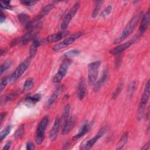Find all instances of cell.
<instances>
[{
	"instance_id": "6da1fadb",
	"label": "cell",
	"mask_w": 150,
	"mask_h": 150,
	"mask_svg": "<svg viewBox=\"0 0 150 150\" xmlns=\"http://www.w3.org/2000/svg\"><path fill=\"white\" fill-rule=\"evenodd\" d=\"M142 16V12H140L137 14H136L135 15H134L128 22L126 26L125 27L122 32L121 33V34L118 36V37H117L115 39L114 43L118 44L121 43L123 40H124L133 31V30L134 29V28L137 25V23L138 22L139 20L140 19Z\"/></svg>"
},
{
	"instance_id": "7a4b0ae2",
	"label": "cell",
	"mask_w": 150,
	"mask_h": 150,
	"mask_svg": "<svg viewBox=\"0 0 150 150\" xmlns=\"http://www.w3.org/2000/svg\"><path fill=\"white\" fill-rule=\"evenodd\" d=\"M71 60L70 59L66 58L61 63L57 73L53 78V82L54 84H57L61 81L63 78L66 76L67 70L71 65Z\"/></svg>"
},
{
	"instance_id": "3957f363",
	"label": "cell",
	"mask_w": 150,
	"mask_h": 150,
	"mask_svg": "<svg viewBox=\"0 0 150 150\" xmlns=\"http://www.w3.org/2000/svg\"><path fill=\"white\" fill-rule=\"evenodd\" d=\"M49 121V118L47 116H45L40 121L36 132L35 141L37 144H41L44 139L45 135V130L46 129L47 124Z\"/></svg>"
},
{
	"instance_id": "277c9868",
	"label": "cell",
	"mask_w": 150,
	"mask_h": 150,
	"mask_svg": "<svg viewBox=\"0 0 150 150\" xmlns=\"http://www.w3.org/2000/svg\"><path fill=\"white\" fill-rule=\"evenodd\" d=\"M149 98V80H148L145 84L144 91L141 97L138 110V118H141L144 114L145 108L147 104Z\"/></svg>"
},
{
	"instance_id": "5b68a950",
	"label": "cell",
	"mask_w": 150,
	"mask_h": 150,
	"mask_svg": "<svg viewBox=\"0 0 150 150\" xmlns=\"http://www.w3.org/2000/svg\"><path fill=\"white\" fill-rule=\"evenodd\" d=\"M100 64L101 62L100 60L92 62L88 64V81L90 84H93L96 81L98 77V70Z\"/></svg>"
},
{
	"instance_id": "8992f818",
	"label": "cell",
	"mask_w": 150,
	"mask_h": 150,
	"mask_svg": "<svg viewBox=\"0 0 150 150\" xmlns=\"http://www.w3.org/2000/svg\"><path fill=\"white\" fill-rule=\"evenodd\" d=\"M80 2H77L69 10V11L65 15V16H64V18L61 22V24H60L61 29L64 30L67 28L70 22L71 21L72 18L75 16V15L76 14L79 8H80Z\"/></svg>"
},
{
	"instance_id": "52a82bcc",
	"label": "cell",
	"mask_w": 150,
	"mask_h": 150,
	"mask_svg": "<svg viewBox=\"0 0 150 150\" xmlns=\"http://www.w3.org/2000/svg\"><path fill=\"white\" fill-rule=\"evenodd\" d=\"M83 35L82 32H78L74 34H72L69 37L66 38L64 40L62 41L61 42L56 44L54 46L53 49L54 51H58L63 48L66 47L69 45L72 44L74 41H76L77 39L81 37Z\"/></svg>"
},
{
	"instance_id": "ba28073f",
	"label": "cell",
	"mask_w": 150,
	"mask_h": 150,
	"mask_svg": "<svg viewBox=\"0 0 150 150\" xmlns=\"http://www.w3.org/2000/svg\"><path fill=\"white\" fill-rule=\"evenodd\" d=\"M108 128L107 126H104L103 127H102L98 131V132L96 134V135L93 137L92 138H91L90 139H89L84 145L83 147L81 148L83 149H90L95 144L96 142L97 141L98 139H99L100 138H101L107 131Z\"/></svg>"
},
{
	"instance_id": "9c48e42d",
	"label": "cell",
	"mask_w": 150,
	"mask_h": 150,
	"mask_svg": "<svg viewBox=\"0 0 150 150\" xmlns=\"http://www.w3.org/2000/svg\"><path fill=\"white\" fill-rule=\"evenodd\" d=\"M135 42V38H132V39L127 41V42H125L121 45H120L115 47L112 49L110 50V53L117 55L120 53H122L124 50H125L127 49H128L130 46H131L134 42Z\"/></svg>"
},
{
	"instance_id": "30bf717a",
	"label": "cell",
	"mask_w": 150,
	"mask_h": 150,
	"mask_svg": "<svg viewBox=\"0 0 150 150\" xmlns=\"http://www.w3.org/2000/svg\"><path fill=\"white\" fill-rule=\"evenodd\" d=\"M27 67H28V65L26 63H21L19 66L17 67L15 70L11 74V76L9 77V80L12 83H13L15 81H16L25 71L26 69H27Z\"/></svg>"
},
{
	"instance_id": "8fae6325",
	"label": "cell",
	"mask_w": 150,
	"mask_h": 150,
	"mask_svg": "<svg viewBox=\"0 0 150 150\" xmlns=\"http://www.w3.org/2000/svg\"><path fill=\"white\" fill-rule=\"evenodd\" d=\"M76 122V118L72 116L67 119V120L64 123V126L62 131L63 135H67L71 132L72 129L74 128Z\"/></svg>"
},
{
	"instance_id": "7c38bea8",
	"label": "cell",
	"mask_w": 150,
	"mask_h": 150,
	"mask_svg": "<svg viewBox=\"0 0 150 150\" xmlns=\"http://www.w3.org/2000/svg\"><path fill=\"white\" fill-rule=\"evenodd\" d=\"M64 32H58L57 33L52 34L48 36H47L46 38L42 40L41 43L43 45L49 44L53 42H56L61 40L64 36Z\"/></svg>"
},
{
	"instance_id": "4fadbf2b",
	"label": "cell",
	"mask_w": 150,
	"mask_h": 150,
	"mask_svg": "<svg viewBox=\"0 0 150 150\" xmlns=\"http://www.w3.org/2000/svg\"><path fill=\"white\" fill-rule=\"evenodd\" d=\"M149 19H150V13H149V9H148L142 18V21L139 28V33L140 34L144 33V32L147 29L149 23Z\"/></svg>"
},
{
	"instance_id": "5bb4252c",
	"label": "cell",
	"mask_w": 150,
	"mask_h": 150,
	"mask_svg": "<svg viewBox=\"0 0 150 150\" xmlns=\"http://www.w3.org/2000/svg\"><path fill=\"white\" fill-rule=\"evenodd\" d=\"M64 87L63 85H61L59 86L52 94L49 98L48 99L46 104L47 106H51L53 104V103L56 101V100L57 99L59 96L63 93L64 90Z\"/></svg>"
},
{
	"instance_id": "9a60e30c",
	"label": "cell",
	"mask_w": 150,
	"mask_h": 150,
	"mask_svg": "<svg viewBox=\"0 0 150 150\" xmlns=\"http://www.w3.org/2000/svg\"><path fill=\"white\" fill-rule=\"evenodd\" d=\"M60 119H59V118L57 117L55 119V121L54 122L52 128L50 129V134H49L50 139L52 141H54L57 137L59 130V128H60Z\"/></svg>"
},
{
	"instance_id": "2e32d148",
	"label": "cell",
	"mask_w": 150,
	"mask_h": 150,
	"mask_svg": "<svg viewBox=\"0 0 150 150\" xmlns=\"http://www.w3.org/2000/svg\"><path fill=\"white\" fill-rule=\"evenodd\" d=\"M18 19L20 22L25 26V28L27 29V30H29L33 26L32 22L30 20L29 16H28L26 13H20L18 15Z\"/></svg>"
},
{
	"instance_id": "e0dca14e",
	"label": "cell",
	"mask_w": 150,
	"mask_h": 150,
	"mask_svg": "<svg viewBox=\"0 0 150 150\" xmlns=\"http://www.w3.org/2000/svg\"><path fill=\"white\" fill-rule=\"evenodd\" d=\"M108 78V71H107V69H105L104 71L103 72V74L98 80L94 84V90L97 91L107 81Z\"/></svg>"
},
{
	"instance_id": "ac0fdd59",
	"label": "cell",
	"mask_w": 150,
	"mask_h": 150,
	"mask_svg": "<svg viewBox=\"0 0 150 150\" xmlns=\"http://www.w3.org/2000/svg\"><path fill=\"white\" fill-rule=\"evenodd\" d=\"M90 129V125H88V122L87 121H85L84 122V123L83 124V125H81V127H80L79 132L73 137V140H76L78 139L79 138H81V137H83L84 135H85L86 133H87L88 132Z\"/></svg>"
},
{
	"instance_id": "d6986e66",
	"label": "cell",
	"mask_w": 150,
	"mask_h": 150,
	"mask_svg": "<svg viewBox=\"0 0 150 150\" xmlns=\"http://www.w3.org/2000/svg\"><path fill=\"white\" fill-rule=\"evenodd\" d=\"M86 93V86L85 81L81 79L79 82L77 88V96L79 100H83Z\"/></svg>"
},
{
	"instance_id": "ffe728a7",
	"label": "cell",
	"mask_w": 150,
	"mask_h": 150,
	"mask_svg": "<svg viewBox=\"0 0 150 150\" xmlns=\"http://www.w3.org/2000/svg\"><path fill=\"white\" fill-rule=\"evenodd\" d=\"M40 42L39 40L37 38H35L30 47L29 49V57L30 58H33L37 52L38 47L40 46Z\"/></svg>"
},
{
	"instance_id": "44dd1931",
	"label": "cell",
	"mask_w": 150,
	"mask_h": 150,
	"mask_svg": "<svg viewBox=\"0 0 150 150\" xmlns=\"http://www.w3.org/2000/svg\"><path fill=\"white\" fill-rule=\"evenodd\" d=\"M54 7V4L53 3H50V4H47V5H46L45 7H43L42 9V10L39 12L38 16H37L36 20L40 19L46 16V15H47L49 13V12L53 9Z\"/></svg>"
},
{
	"instance_id": "7402d4cb",
	"label": "cell",
	"mask_w": 150,
	"mask_h": 150,
	"mask_svg": "<svg viewBox=\"0 0 150 150\" xmlns=\"http://www.w3.org/2000/svg\"><path fill=\"white\" fill-rule=\"evenodd\" d=\"M128 138V132H124L121 137L120 139H119V141L117 145V149H122L124 146L125 145V143L127 141Z\"/></svg>"
},
{
	"instance_id": "603a6c76",
	"label": "cell",
	"mask_w": 150,
	"mask_h": 150,
	"mask_svg": "<svg viewBox=\"0 0 150 150\" xmlns=\"http://www.w3.org/2000/svg\"><path fill=\"white\" fill-rule=\"evenodd\" d=\"M104 2V1H96L94 2V6L92 12L91 16L92 18H96L97 15L98 14V12L100 11V9L101 6V4Z\"/></svg>"
},
{
	"instance_id": "cb8c5ba5",
	"label": "cell",
	"mask_w": 150,
	"mask_h": 150,
	"mask_svg": "<svg viewBox=\"0 0 150 150\" xmlns=\"http://www.w3.org/2000/svg\"><path fill=\"white\" fill-rule=\"evenodd\" d=\"M34 81L32 78H28L26 80L24 85H23V90L24 91H29L30 90L33 86Z\"/></svg>"
},
{
	"instance_id": "d4e9b609",
	"label": "cell",
	"mask_w": 150,
	"mask_h": 150,
	"mask_svg": "<svg viewBox=\"0 0 150 150\" xmlns=\"http://www.w3.org/2000/svg\"><path fill=\"white\" fill-rule=\"evenodd\" d=\"M123 86H124V82L123 81H120L116 88V89L115 90L113 94H112V98L113 99H115L120 94L121 90H122L123 88Z\"/></svg>"
},
{
	"instance_id": "484cf974",
	"label": "cell",
	"mask_w": 150,
	"mask_h": 150,
	"mask_svg": "<svg viewBox=\"0 0 150 150\" xmlns=\"http://www.w3.org/2000/svg\"><path fill=\"white\" fill-rule=\"evenodd\" d=\"M70 106L69 104H67L63 110V114H62V118L63 120L64 123L67 120V119L69 118V112H70Z\"/></svg>"
},
{
	"instance_id": "4316f807",
	"label": "cell",
	"mask_w": 150,
	"mask_h": 150,
	"mask_svg": "<svg viewBox=\"0 0 150 150\" xmlns=\"http://www.w3.org/2000/svg\"><path fill=\"white\" fill-rule=\"evenodd\" d=\"M12 64V60H7L5 62H4L1 66V74L2 75L5 71H6L9 69V67L11 66Z\"/></svg>"
},
{
	"instance_id": "83f0119b",
	"label": "cell",
	"mask_w": 150,
	"mask_h": 150,
	"mask_svg": "<svg viewBox=\"0 0 150 150\" xmlns=\"http://www.w3.org/2000/svg\"><path fill=\"white\" fill-rule=\"evenodd\" d=\"M41 98V95L40 94H36L33 97H28L26 98V101L31 104H35L36 102L39 101Z\"/></svg>"
},
{
	"instance_id": "f1b7e54d",
	"label": "cell",
	"mask_w": 150,
	"mask_h": 150,
	"mask_svg": "<svg viewBox=\"0 0 150 150\" xmlns=\"http://www.w3.org/2000/svg\"><path fill=\"white\" fill-rule=\"evenodd\" d=\"M24 129H25V127H24V125L22 124L16 130V131L14 134L15 138L16 139L20 138L22 136V135L24 132Z\"/></svg>"
},
{
	"instance_id": "f546056e",
	"label": "cell",
	"mask_w": 150,
	"mask_h": 150,
	"mask_svg": "<svg viewBox=\"0 0 150 150\" xmlns=\"http://www.w3.org/2000/svg\"><path fill=\"white\" fill-rule=\"evenodd\" d=\"M79 54H80V51L79 50H76V49H73V50H71L66 52L64 53V56L66 58L70 59V57L76 56L79 55Z\"/></svg>"
},
{
	"instance_id": "4dcf8cb0",
	"label": "cell",
	"mask_w": 150,
	"mask_h": 150,
	"mask_svg": "<svg viewBox=\"0 0 150 150\" xmlns=\"http://www.w3.org/2000/svg\"><path fill=\"white\" fill-rule=\"evenodd\" d=\"M11 129V127L10 126H7L5 128H4V129L1 131V135H0L1 142H2L6 137V136L9 134Z\"/></svg>"
},
{
	"instance_id": "1f68e13d",
	"label": "cell",
	"mask_w": 150,
	"mask_h": 150,
	"mask_svg": "<svg viewBox=\"0 0 150 150\" xmlns=\"http://www.w3.org/2000/svg\"><path fill=\"white\" fill-rule=\"evenodd\" d=\"M136 87V83L135 81H132L129 85L128 89V94L129 97H131L133 95V93L135 91Z\"/></svg>"
},
{
	"instance_id": "d6a6232c",
	"label": "cell",
	"mask_w": 150,
	"mask_h": 150,
	"mask_svg": "<svg viewBox=\"0 0 150 150\" xmlns=\"http://www.w3.org/2000/svg\"><path fill=\"white\" fill-rule=\"evenodd\" d=\"M112 10V7L111 5H108V6H107L101 13L100 16L102 18H105L107 16H108L111 12Z\"/></svg>"
},
{
	"instance_id": "836d02e7",
	"label": "cell",
	"mask_w": 150,
	"mask_h": 150,
	"mask_svg": "<svg viewBox=\"0 0 150 150\" xmlns=\"http://www.w3.org/2000/svg\"><path fill=\"white\" fill-rule=\"evenodd\" d=\"M1 6L5 9H12V6L10 5V1H5L1 2Z\"/></svg>"
},
{
	"instance_id": "e575fe53",
	"label": "cell",
	"mask_w": 150,
	"mask_h": 150,
	"mask_svg": "<svg viewBox=\"0 0 150 150\" xmlns=\"http://www.w3.org/2000/svg\"><path fill=\"white\" fill-rule=\"evenodd\" d=\"M8 80H9V79H8V77H4L1 80V83H0V91H1V92H2L3 91V90L5 88V87L6 86V85L8 84Z\"/></svg>"
},
{
	"instance_id": "d590c367",
	"label": "cell",
	"mask_w": 150,
	"mask_h": 150,
	"mask_svg": "<svg viewBox=\"0 0 150 150\" xmlns=\"http://www.w3.org/2000/svg\"><path fill=\"white\" fill-rule=\"evenodd\" d=\"M18 93H19L18 92L15 91V92H13V93L8 94V95H6V96L4 97V101H5H5H10V100L13 99V98L18 94Z\"/></svg>"
},
{
	"instance_id": "8d00e7d4",
	"label": "cell",
	"mask_w": 150,
	"mask_h": 150,
	"mask_svg": "<svg viewBox=\"0 0 150 150\" xmlns=\"http://www.w3.org/2000/svg\"><path fill=\"white\" fill-rule=\"evenodd\" d=\"M121 54H122V53H120V54H117V57L115 58V66L117 67L120 66V64L121 63L122 58V57L121 56Z\"/></svg>"
},
{
	"instance_id": "74e56055",
	"label": "cell",
	"mask_w": 150,
	"mask_h": 150,
	"mask_svg": "<svg viewBox=\"0 0 150 150\" xmlns=\"http://www.w3.org/2000/svg\"><path fill=\"white\" fill-rule=\"evenodd\" d=\"M37 1H22L21 3L26 6H32L35 5Z\"/></svg>"
},
{
	"instance_id": "f35d334b",
	"label": "cell",
	"mask_w": 150,
	"mask_h": 150,
	"mask_svg": "<svg viewBox=\"0 0 150 150\" xmlns=\"http://www.w3.org/2000/svg\"><path fill=\"white\" fill-rule=\"evenodd\" d=\"M26 149L30 150V149H33L35 148L34 144L31 142V141H28L26 144Z\"/></svg>"
},
{
	"instance_id": "ab89813d",
	"label": "cell",
	"mask_w": 150,
	"mask_h": 150,
	"mask_svg": "<svg viewBox=\"0 0 150 150\" xmlns=\"http://www.w3.org/2000/svg\"><path fill=\"white\" fill-rule=\"evenodd\" d=\"M11 144H12V141H9L7 142L5 144V145H4V146L3 147L2 149H3L4 150H8V149H9V148H10V146H11Z\"/></svg>"
},
{
	"instance_id": "60d3db41",
	"label": "cell",
	"mask_w": 150,
	"mask_h": 150,
	"mask_svg": "<svg viewBox=\"0 0 150 150\" xmlns=\"http://www.w3.org/2000/svg\"><path fill=\"white\" fill-rule=\"evenodd\" d=\"M19 42V40L18 38H15V39H13L12 42H11V46H15L16 44H18V43Z\"/></svg>"
},
{
	"instance_id": "b9f144b4",
	"label": "cell",
	"mask_w": 150,
	"mask_h": 150,
	"mask_svg": "<svg viewBox=\"0 0 150 150\" xmlns=\"http://www.w3.org/2000/svg\"><path fill=\"white\" fill-rule=\"evenodd\" d=\"M5 19V16L4 15L3 12L1 11V17H0V22L2 23Z\"/></svg>"
},
{
	"instance_id": "7bdbcfd3",
	"label": "cell",
	"mask_w": 150,
	"mask_h": 150,
	"mask_svg": "<svg viewBox=\"0 0 150 150\" xmlns=\"http://www.w3.org/2000/svg\"><path fill=\"white\" fill-rule=\"evenodd\" d=\"M149 142H148L141 148V149L146 150V149H149Z\"/></svg>"
},
{
	"instance_id": "ee69618b",
	"label": "cell",
	"mask_w": 150,
	"mask_h": 150,
	"mask_svg": "<svg viewBox=\"0 0 150 150\" xmlns=\"http://www.w3.org/2000/svg\"><path fill=\"white\" fill-rule=\"evenodd\" d=\"M5 115H6V113H5V112H1V123L2 122L3 120H4V118L5 117Z\"/></svg>"
}]
</instances>
